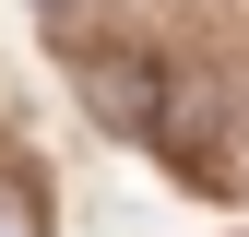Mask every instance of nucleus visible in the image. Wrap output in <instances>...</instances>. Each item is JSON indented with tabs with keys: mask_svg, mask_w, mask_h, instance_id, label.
<instances>
[{
	"mask_svg": "<svg viewBox=\"0 0 249 237\" xmlns=\"http://www.w3.org/2000/svg\"><path fill=\"white\" fill-rule=\"evenodd\" d=\"M83 95H95L107 131H154V95H166V83H154L142 59H83Z\"/></svg>",
	"mask_w": 249,
	"mask_h": 237,
	"instance_id": "obj_1",
	"label": "nucleus"
},
{
	"mask_svg": "<svg viewBox=\"0 0 249 237\" xmlns=\"http://www.w3.org/2000/svg\"><path fill=\"white\" fill-rule=\"evenodd\" d=\"M0 237H36V202H24L12 178H0Z\"/></svg>",
	"mask_w": 249,
	"mask_h": 237,
	"instance_id": "obj_2",
	"label": "nucleus"
},
{
	"mask_svg": "<svg viewBox=\"0 0 249 237\" xmlns=\"http://www.w3.org/2000/svg\"><path fill=\"white\" fill-rule=\"evenodd\" d=\"M36 12H83V0H36Z\"/></svg>",
	"mask_w": 249,
	"mask_h": 237,
	"instance_id": "obj_3",
	"label": "nucleus"
}]
</instances>
